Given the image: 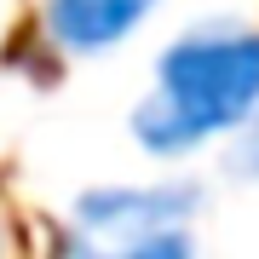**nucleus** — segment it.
<instances>
[{
  "mask_svg": "<svg viewBox=\"0 0 259 259\" xmlns=\"http://www.w3.org/2000/svg\"><path fill=\"white\" fill-rule=\"evenodd\" d=\"M259 115V29L207 23L179 35L156 64V93L133 110V139L150 156H185L213 133Z\"/></svg>",
  "mask_w": 259,
  "mask_h": 259,
  "instance_id": "obj_1",
  "label": "nucleus"
},
{
  "mask_svg": "<svg viewBox=\"0 0 259 259\" xmlns=\"http://www.w3.org/2000/svg\"><path fill=\"white\" fill-rule=\"evenodd\" d=\"M190 213H196L190 185H110V190H87L75 202V231L98 248H127V242H144L161 231H185Z\"/></svg>",
  "mask_w": 259,
  "mask_h": 259,
  "instance_id": "obj_2",
  "label": "nucleus"
},
{
  "mask_svg": "<svg viewBox=\"0 0 259 259\" xmlns=\"http://www.w3.org/2000/svg\"><path fill=\"white\" fill-rule=\"evenodd\" d=\"M156 0H47V35L52 47H64L75 58L110 52L133 35Z\"/></svg>",
  "mask_w": 259,
  "mask_h": 259,
  "instance_id": "obj_3",
  "label": "nucleus"
},
{
  "mask_svg": "<svg viewBox=\"0 0 259 259\" xmlns=\"http://www.w3.org/2000/svg\"><path fill=\"white\" fill-rule=\"evenodd\" d=\"M58 259H196V242H190V231H161V236L127 242V248H98L81 231H69L58 242Z\"/></svg>",
  "mask_w": 259,
  "mask_h": 259,
  "instance_id": "obj_4",
  "label": "nucleus"
},
{
  "mask_svg": "<svg viewBox=\"0 0 259 259\" xmlns=\"http://www.w3.org/2000/svg\"><path fill=\"white\" fill-rule=\"evenodd\" d=\"M231 173H242V179H259V115H253L248 127L236 133V144H231Z\"/></svg>",
  "mask_w": 259,
  "mask_h": 259,
  "instance_id": "obj_5",
  "label": "nucleus"
},
{
  "mask_svg": "<svg viewBox=\"0 0 259 259\" xmlns=\"http://www.w3.org/2000/svg\"><path fill=\"white\" fill-rule=\"evenodd\" d=\"M0 259H6V225H0Z\"/></svg>",
  "mask_w": 259,
  "mask_h": 259,
  "instance_id": "obj_6",
  "label": "nucleus"
}]
</instances>
